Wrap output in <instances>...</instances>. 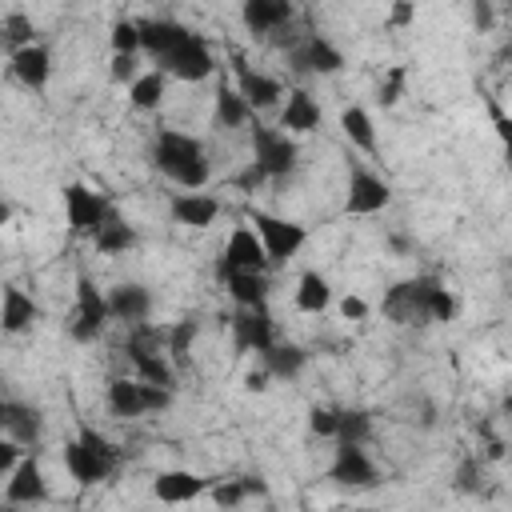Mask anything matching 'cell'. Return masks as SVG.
<instances>
[{
	"instance_id": "21",
	"label": "cell",
	"mask_w": 512,
	"mask_h": 512,
	"mask_svg": "<svg viewBox=\"0 0 512 512\" xmlns=\"http://www.w3.org/2000/svg\"><path fill=\"white\" fill-rule=\"evenodd\" d=\"M292 16H296V8H292L288 0H248V4L240 8L244 28H248V32H256V36H268V32L288 28V24H292Z\"/></svg>"
},
{
	"instance_id": "12",
	"label": "cell",
	"mask_w": 512,
	"mask_h": 512,
	"mask_svg": "<svg viewBox=\"0 0 512 512\" xmlns=\"http://www.w3.org/2000/svg\"><path fill=\"white\" fill-rule=\"evenodd\" d=\"M388 200H392V188H388L384 176H376L364 164H356L348 172V192H344V212L348 216H376V212L388 208Z\"/></svg>"
},
{
	"instance_id": "23",
	"label": "cell",
	"mask_w": 512,
	"mask_h": 512,
	"mask_svg": "<svg viewBox=\"0 0 512 512\" xmlns=\"http://www.w3.org/2000/svg\"><path fill=\"white\" fill-rule=\"evenodd\" d=\"M108 308H112V320H124L128 328H136V324H144L148 312H152V292H148L144 284H136V280L116 284V288L108 292Z\"/></svg>"
},
{
	"instance_id": "20",
	"label": "cell",
	"mask_w": 512,
	"mask_h": 512,
	"mask_svg": "<svg viewBox=\"0 0 512 512\" xmlns=\"http://www.w3.org/2000/svg\"><path fill=\"white\" fill-rule=\"evenodd\" d=\"M320 104L312 100V92H304V88H292L288 96H284V104H280V132H288V136H308V132H316L320 128Z\"/></svg>"
},
{
	"instance_id": "38",
	"label": "cell",
	"mask_w": 512,
	"mask_h": 512,
	"mask_svg": "<svg viewBox=\"0 0 512 512\" xmlns=\"http://www.w3.org/2000/svg\"><path fill=\"white\" fill-rule=\"evenodd\" d=\"M456 296H452V288L440 280L436 284V292H432V300H428V320L432 324H448V320H456Z\"/></svg>"
},
{
	"instance_id": "15",
	"label": "cell",
	"mask_w": 512,
	"mask_h": 512,
	"mask_svg": "<svg viewBox=\"0 0 512 512\" xmlns=\"http://www.w3.org/2000/svg\"><path fill=\"white\" fill-rule=\"evenodd\" d=\"M212 484L216 480H208V476H200L192 468H164V472L152 476V496L160 504H192V500L208 496Z\"/></svg>"
},
{
	"instance_id": "5",
	"label": "cell",
	"mask_w": 512,
	"mask_h": 512,
	"mask_svg": "<svg viewBox=\"0 0 512 512\" xmlns=\"http://www.w3.org/2000/svg\"><path fill=\"white\" fill-rule=\"evenodd\" d=\"M60 200H64V220H68V228H72L76 236H96V232L116 216V208L108 204V196L96 192L92 184H80V180L64 184Z\"/></svg>"
},
{
	"instance_id": "40",
	"label": "cell",
	"mask_w": 512,
	"mask_h": 512,
	"mask_svg": "<svg viewBox=\"0 0 512 512\" xmlns=\"http://www.w3.org/2000/svg\"><path fill=\"white\" fill-rule=\"evenodd\" d=\"M136 76H140V68H136V56H112V80L116 84H136Z\"/></svg>"
},
{
	"instance_id": "14",
	"label": "cell",
	"mask_w": 512,
	"mask_h": 512,
	"mask_svg": "<svg viewBox=\"0 0 512 512\" xmlns=\"http://www.w3.org/2000/svg\"><path fill=\"white\" fill-rule=\"evenodd\" d=\"M232 348L236 352H268L276 344V324H272V312L268 308H240L232 320Z\"/></svg>"
},
{
	"instance_id": "29",
	"label": "cell",
	"mask_w": 512,
	"mask_h": 512,
	"mask_svg": "<svg viewBox=\"0 0 512 512\" xmlns=\"http://www.w3.org/2000/svg\"><path fill=\"white\" fill-rule=\"evenodd\" d=\"M340 132H344V140L352 144V148H360V152H376V124H372V116H368V108H360V104H348L344 112H340Z\"/></svg>"
},
{
	"instance_id": "3",
	"label": "cell",
	"mask_w": 512,
	"mask_h": 512,
	"mask_svg": "<svg viewBox=\"0 0 512 512\" xmlns=\"http://www.w3.org/2000/svg\"><path fill=\"white\" fill-rule=\"evenodd\" d=\"M116 464H120L116 444H112L104 432H96L92 424H80L76 436L64 444V468H68V476H72L76 484H84V488L108 480V476L116 472Z\"/></svg>"
},
{
	"instance_id": "11",
	"label": "cell",
	"mask_w": 512,
	"mask_h": 512,
	"mask_svg": "<svg viewBox=\"0 0 512 512\" xmlns=\"http://www.w3.org/2000/svg\"><path fill=\"white\" fill-rule=\"evenodd\" d=\"M288 60H292L296 72H312V76H332V72L344 68V52L320 32L288 40Z\"/></svg>"
},
{
	"instance_id": "7",
	"label": "cell",
	"mask_w": 512,
	"mask_h": 512,
	"mask_svg": "<svg viewBox=\"0 0 512 512\" xmlns=\"http://www.w3.org/2000/svg\"><path fill=\"white\" fill-rule=\"evenodd\" d=\"M252 164L264 172V180H280L296 168L300 160V144L296 136L280 132V128H268V124H252Z\"/></svg>"
},
{
	"instance_id": "25",
	"label": "cell",
	"mask_w": 512,
	"mask_h": 512,
	"mask_svg": "<svg viewBox=\"0 0 512 512\" xmlns=\"http://www.w3.org/2000/svg\"><path fill=\"white\" fill-rule=\"evenodd\" d=\"M0 424H4V436L16 440L20 448H32L40 440V412L20 404V400H4L0 404Z\"/></svg>"
},
{
	"instance_id": "16",
	"label": "cell",
	"mask_w": 512,
	"mask_h": 512,
	"mask_svg": "<svg viewBox=\"0 0 512 512\" xmlns=\"http://www.w3.org/2000/svg\"><path fill=\"white\" fill-rule=\"evenodd\" d=\"M4 500L16 504V508H32V504H44L48 500V480H44V468H40L36 452H28L20 460V468L4 480Z\"/></svg>"
},
{
	"instance_id": "30",
	"label": "cell",
	"mask_w": 512,
	"mask_h": 512,
	"mask_svg": "<svg viewBox=\"0 0 512 512\" xmlns=\"http://www.w3.org/2000/svg\"><path fill=\"white\" fill-rule=\"evenodd\" d=\"M264 492H268V484H264L260 476H240V480H216L208 496L216 500V508L232 512V508H240L248 496H264Z\"/></svg>"
},
{
	"instance_id": "33",
	"label": "cell",
	"mask_w": 512,
	"mask_h": 512,
	"mask_svg": "<svg viewBox=\"0 0 512 512\" xmlns=\"http://www.w3.org/2000/svg\"><path fill=\"white\" fill-rule=\"evenodd\" d=\"M192 340H196V320L192 316H184V320H176V324L164 328V352L172 356V364H184L188 360Z\"/></svg>"
},
{
	"instance_id": "45",
	"label": "cell",
	"mask_w": 512,
	"mask_h": 512,
	"mask_svg": "<svg viewBox=\"0 0 512 512\" xmlns=\"http://www.w3.org/2000/svg\"><path fill=\"white\" fill-rule=\"evenodd\" d=\"M268 380H272V376H268V368H256V372H248V376H244V388H248V392H264V388H268Z\"/></svg>"
},
{
	"instance_id": "6",
	"label": "cell",
	"mask_w": 512,
	"mask_h": 512,
	"mask_svg": "<svg viewBox=\"0 0 512 512\" xmlns=\"http://www.w3.org/2000/svg\"><path fill=\"white\" fill-rule=\"evenodd\" d=\"M440 276H412V280H400L384 292L380 300V312L392 320V324H432L428 320V300L436 292Z\"/></svg>"
},
{
	"instance_id": "47",
	"label": "cell",
	"mask_w": 512,
	"mask_h": 512,
	"mask_svg": "<svg viewBox=\"0 0 512 512\" xmlns=\"http://www.w3.org/2000/svg\"><path fill=\"white\" fill-rule=\"evenodd\" d=\"M4 512H24V508H16V504H8V508H4Z\"/></svg>"
},
{
	"instance_id": "31",
	"label": "cell",
	"mask_w": 512,
	"mask_h": 512,
	"mask_svg": "<svg viewBox=\"0 0 512 512\" xmlns=\"http://www.w3.org/2000/svg\"><path fill=\"white\" fill-rule=\"evenodd\" d=\"M252 108H248V100L236 92V88H220L216 92V108H212V120L220 124V128H244V124H252Z\"/></svg>"
},
{
	"instance_id": "28",
	"label": "cell",
	"mask_w": 512,
	"mask_h": 512,
	"mask_svg": "<svg viewBox=\"0 0 512 512\" xmlns=\"http://www.w3.org/2000/svg\"><path fill=\"white\" fill-rule=\"evenodd\" d=\"M164 96H168V72H160V68L140 72L136 84L128 88V104H132L136 112H156V108L164 104Z\"/></svg>"
},
{
	"instance_id": "32",
	"label": "cell",
	"mask_w": 512,
	"mask_h": 512,
	"mask_svg": "<svg viewBox=\"0 0 512 512\" xmlns=\"http://www.w3.org/2000/svg\"><path fill=\"white\" fill-rule=\"evenodd\" d=\"M92 244H96V252H104V256H120V252L136 248V228L124 224L120 216H112V220L92 236Z\"/></svg>"
},
{
	"instance_id": "9",
	"label": "cell",
	"mask_w": 512,
	"mask_h": 512,
	"mask_svg": "<svg viewBox=\"0 0 512 512\" xmlns=\"http://www.w3.org/2000/svg\"><path fill=\"white\" fill-rule=\"evenodd\" d=\"M172 392L168 388H156V384H144V380H128V376H116L108 380V408L116 416H144V412H160L168 408Z\"/></svg>"
},
{
	"instance_id": "48",
	"label": "cell",
	"mask_w": 512,
	"mask_h": 512,
	"mask_svg": "<svg viewBox=\"0 0 512 512\" xmlns=\"http://www.w3.org/2000/svg\"><path fill=\"white\" fill-rule=\"evenodd\" d=\"M504 56H512V44H508V48H504Z\"/></svg>"
},
{
	"instance_id": "22",
	"label": "cell",
	"mask_w": 512,
	"mask_h": 512,
	"mask_svg": "<svg viewBox=\"0 0 512 512\" xmlns=\"http://www.w3.org/2000/svg\"><path fill=\"white\" fill-rule=\"evenodd\" d=\"M232 304L236 308H268V272H232V268H216Z\"/></svg>"
},
{
	"instance_id": "19",
	"label": "cell",
	"mask_w": 512,
	"mask_h": 512,
	"mask_svg": "<svg viewBox=\"0 0 512 512\" xmlns=\"http://www.w3.org/2000/svg\"><path fill=\"white\" fill-rule=\"evenodd\" d=\"M168 216L180 228H212L220 216V200L208 192H172L168 200Z\"/></svg>"
},
{
	"instance_id": "49",
	"label": "cell",
	"mask_w": 512,
	"mask_h": 512,
	"mask_svg": "<svg viewBox=\"0 0 512 512\" xmlns=\"http://www.w3.org/2000/svg\"><path fill=\"white\" fill-rule=\"evenodd\" d=\"M264 512H276V508H264Z\"/></svg>"
},
{
	"instance_id": "17",
	"label": "cell",
	"mask_w": 512,
	"mask_h": 512,
	"mask_svg": "<svg viewBox=\"0 0 512 512\" xmlns=\"http://www.w3.org/2000/svg\"><path fill=\"white\" fill-rule=\"evenodd\" d=\"M236 92L248 100V108H252V112L276 108V104H284V96H288V92H284V84H280L276 76L248 68L244 60H236Z\"/></svg>"
},
{
	"instance_id": "10",
	"label": "cell",
	"mask_w": 512,
	"mask_h": 512,
	"mask_svg": "<svg viewBox=\"0 0 512 512\" xmlns=\"http://www.w3.org/2000/svg\"><path fill=\"white\" fill-rule=\"evenodd\" d=\"M328 480L340 488H376L380 484V468L368 456L364 444H344L336 440L332 448V464H328Z\"/></svg>"
},
{
	"instance_id": "8",
	"label": "cell",
	"mask_w": 512,
	"mask_h": 512,
	"mask_svg": "<svg viewBox=\"0 0 512 512\" xmlns=\"http://www.w3.org/2000/svg\"><path fill=\"white\" fill-rule=\"evenodd\" d=\"M112 320V308H108V296L88 280V276H76V308H72V340L80 344H92Z\"/></svg>"
},
{
	"instance_id": "44",
	"label": "cell",
	"mask_w": 512,
	"mask_h": 512,
	"mask_svg": "<svg viewBox=\"0 0 512 512\" xmlns=\"http://www.w3.org/2000/svg\"><path fill=\"white\" fill-rule=\"evenodd\" d=\"M388 20H392L396 28L412 24V20H416V4H392V8H388Z\"/></svg>"
},
{
	"instance_id": "37",
	"label": "cell",
	"mask_w": 512,
	"mask_h": 512,
	"mask_svg": "<svg viewBox=\"0 0 512 512\" xmlns=\"http://www.w3.org/2000/svg\"><path fill=\"white\" fill-rule=\"evenodd\" d=\"M308 432L336 444V436H340V408H320V404L308 408Z\"/></svg>"
},
{
	"instance_id": "35",
	"label": "cell",
	"mask_w": 512,
	"mask_h": 512,
	"mask_svg": "<svg viewBox=\"0 0 512 512\" xmlns=\"http://www.w3.org/2000/svg\"><path fill=\"white\" fill-rule=\"evenodd\" d=\"M368 436H372V416L360 412V408H344L340 412V436L336 440H344V444H368Z\"/></svg>"
},
{
	"instance_id": "1",
	"label": "cell",
	"mask_w": 512,
	"mask_h": 512,
	"mask_svg": "<svg viewBox=\"0 0 512 512\" xmlns=\"http://www.w3.org/2000/svg\"><path fill=\"white\" fill-rule=\"evenodd\" d=\"M140 40H144V52L156 60V68L168 72V80L200 84L216 72V56L208 40L188 32L180 20H168V16L140 20Z\"/></svg>"
},
{
	"instance_id": "26",
	"label": "cell",
	"mask_w": 512,
	"mask_h": 512,
	"mask_svg": "<svg viewBox=\"0 0 512 512\" xmlns=\"http://www.w3.org/2000/svg\"><path fill=\"white\" fill-rule=\"evenodd\" d=\"M292 300H296V308H300V312H308V316L328 312V308H332V284H328V276H324V272H316V268L300 272Z\"/></svg>"
},
{
	"instance_id": "2",
	"label": "cell",
	"mask_w": 512,
	"mask_h": 512,
	"mask_svg": "<svg viewBox=\"0 0 512 512\" xmlns=\"http://www.w3.org/2000/svg\"><path fill=\"white\" fill-rule=\"evenodd\" d=\"M152 164L180 192H200L208 184V176H212L204 144L192 132H180V128H160V136L152 144Z\"/></svg>"
},
{
	"instance_id": "39",
	"label": "cell",
	"mask_w": 512,
	"mask_h": 512,
	"mask_svg": "<svg viewBox=\"0 0 512 512\" xmlns=\"http://www.w3.org/2000/svg\"><path fill=\"white\" fill-rule=\"evenodd\" d=\"M404 80H408V68H400V64H396V68H388V72H384V80H380V96H376V100H380L384 108L400 104V96H404Z\"/></svg>"
},
{
	"instance_id": "43",
	"label": "cell",
	"mask_w": 512,
	"mask_h": 512,
	"mask_svg": "<svg viewBox=\"0 0 512 512\" xmlns=\"http://www.w3.org/2000/svg\"><path fill=\"white\" fill-rule=\"evenodd\" d=\"M492 20H496L492 4H488V0H476V4H472V24H476V32H488Z\"/></svg>"
},
{
	"instance_id": "18",
	"label": "cell",
	"mask_w": 512,
	"mask_h": 512,
	"mask_svg": "<svg viewBox=\"0 0 512 512\" xmlns=\"http://www.w3.org/2000/svg\"><path fill=\"white\" fill-rule=\"evenodd\" d=\"M8 72L28 88V92H44L52 80V52L44 44H28L20 52H8Z\"/></svg>"
},
{
	"instance_id": "46",
	"label": "cell",
	"mask_w": 512,
	"mask_h": 512,
	"mask_svg": "<svg viewBox=\"0 0 512 512\" xmlns=\"http://www.w3.org/2000/svg\"><path fill=\"white\" fill-rule=\"evenodd\" d=\"M504 412H512V396H508V400H504Z\"/></svg>"
},
{
	"instance_id": "27",
	"label": "cell",
	"mask_w": 512,
	"mask_h": 512,
	"mask_svg": "<svg viewBox=\"0 0 512 512\" xmlns=\"http://www.w3.org/2000/svg\"><path fill=\"white\" fill-rule=\"evenodd\" d=\"M304 364H308V352L300 344H280V340L260 356V368H268L272 380H296Z\"/></svg>"
},
{
	"instance_id": "41",
	"label": "cell",
	"mask_w": 512,
	"mask_h": 512,
	"mask_svg": "<svg viewBox=\"0 0 512 512\" xmlns=\"http://www.w3.org/2000/svg\"><path fill=\"white\" fill-rule=\"evenodd\" d=\"M340 316L344 320H368V300L364 296H340Z\"/></svg>"
},
{
	"instance_id": "13",
	"label": "cell",
	"mask_w": 512,
	"mask_h": 512,
	"mask_svg": "<svg viewBox=\"0 0 512 512\" xmlns=\"http://www.w3.org/2000/svg\"><path fill=\"white\" fill-rule=\"evenodd\" d=\"M216 268H232V272H272V260L264 252V240L256 236L252 224H236L224 252H220V264Z\"/></svg>"
},
{
	"instance_id": "24",
	"label": "cell",
	"mask_w": 512,
	"mask_h": 512,
	"mask_svg": "<svg viewBox=\"0 0 512 512\" xmlns=\"http://www.w3.org/2000/svg\"><path fill=\"white\" fill-rule=\"evenodd\" d=\"M40 320V304L24 292V288H4L0 292V328L8 332V336H16V332H28L32 324Z\"/></svg>"
},
{
	"instance_id": "42",
	"label": "cell",
	"mask_w": 512,
	"mask_h": 512,
	"mask_svg": "<svg viewBox=\"0 0 512 512\" xmlns=\"http://www.w3.org/2000/svg\"><path fill=\"white\" fill-rule=\"evenodd\" d=\"M492 128H496V136H500V144H504V152H508V160H512V116L508 112H492Z\"/></svg>"
},
{
	"instance_id": "36",
	"label": "cell",
	"mask_w": 512,
	"mask_h": 512,
	"mask_svg": "<svg viewBox=\"0 0 512 512\" xmlns=\"http://www.w3.org/2000/svg\"><path fill=\"white\" fill-rule=\"evenodd\" d=\"M4 44H8V52H20V48L36 44L32 40V20L24 12H8L4 16Z\"/></svg>"
},
{
	"instance_id": "34",
	"label": "cell",
	"mask_w": 512,
	"mask_h": 512,
	"mask_svg": "<svg viewBox=\"0 0 512 512\" xmlns=\"http://www.w3.org/2000/svg\"><path fill=\"white\" fill-rule=\"evenodd\" d=\"M144 40H140V20H116L112 24V56H140Z\"/></svg>"
},
{
	"instance_id": "4",
	"label": "cell",
	"mask_w": 512,
	"mask_h": 512,
	"mask_svg": "<svg viewBox=\"0 0 512 512\" xmlns=\"http://www.w3.org/2000/svg\"><path fill=\"white\" fill-rule=\"evenodd\" d=\"M248 224H252L256 236L264 240V252H268V260H272V268L288 264V260L308 244V228H304L300 220H288V216L252 208V212H248Z\"/></svg>"
}]
</instances>
